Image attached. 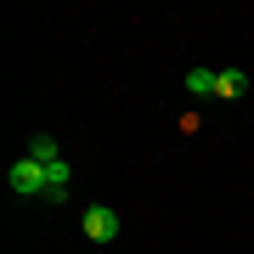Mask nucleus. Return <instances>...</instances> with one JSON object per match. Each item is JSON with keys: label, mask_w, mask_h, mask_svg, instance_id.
Masks as SVG:
<instances>
[{"label": "nucleus", "mask_w": 254, "mask_h": 254, "mask_svg": "<svg viewBox=\"0 0 254 254\" xmlns=\"http://www.w3.org/2000/svg\"><path fill=\"white\" fill-rule=\"evenodd\" d=\"M6 181H11V192L17 198H57L63 203L68 198V158H57V164H40V158H17L6 170Z\"/></svg>", "instance_id": "obj_1"}, {"label": "nucleus", "mask_w": 254, "mask_h": 254, "mask_svg": "<svg viewBox=\"0 0 254 254\" xmlns=\"http://www.w3.org/2000/svg\"><path fill=\"white\" fill-rule=\"evenodd\" d=\"M79 226H85V237H91V243H113V237H119V215H113V209H85V220H79Z\"/></svg>", "instance_id": "obj_2"}, {"label": "nucleus", "mask_w": 254, "mask_h": 254, "mask_svg": "<svg viewBox=\"0 0 254 254\" xmlns=\"http://www.w3.org/2000/svg\"><path fill=\"white\" fill-rule=\"evenodd\" d=\"M243 91H249V79H243V73H237V68H226V73H220V79H215V96H220V102H237Z\"/></svg>", "instance_id": "obj_3"}, {"label": "nucleus", "mask_w": 254, "mask_h": 254, "mask_svg": "<svg viewBox=\"0 0 254 254\" xmlns=\"http://www.w3.org/2000/svg\"><path fill=\"white\" fill-rule=\"evenodd\" d=\"M215 79H220L215 68H192V73H187V91H192V96H215Z\"/></svg>", "instance_id": "obj_4"}, {"label": "nucleus", "mask_w": 254, "mask_h": 254, "mask_svg": "<svg viewBox=\"0 0 254 254\" xmlns=\"http://www.w3.org/2000/svg\"><path fill=\"white\" fill-rule=\"evenodd\" d=\"M28 158H40V164H57L63 153H57V141H51V136H34V141H28Z\"/></svg>", "instance_id": "obj_5"}]
</instances>
